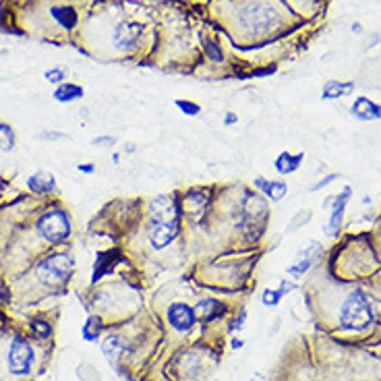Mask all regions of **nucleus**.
Here are the masks:
<instances>
[{"label": "nucleus", "mask_w": 381, "mask_h": 381, "mask_svg": "<svg viewBox=\"0 0 381 381\" xmlns=\"http://www.w3.org/2000/svg\"><path fill=\"white\" fill-rule=\"evenodd\" d=\"M234 19L238 23L236 28L245 36L255 38L271 34L274 30L282 28L288 19V13L278 0H249Z\"/></svg>", "instance_id": "2"}, {"label": "nucleus", "mask_w": 381, "mask_h": 381, "mask_svg": "<svg viewBox=\"0 0 381 381\" xmlns=\"http://www.w3.org/2000/svg\"><path fill=\"white\" fill-rule=\"evenodd\" d=\"M251 187H253L259 195H263L267 201H274V203L282 201V199L288 195V185H286V181H282V178H267V176H263V174H259V176L253 178Z\"/></svg>", "instance_id": "14"}, {"label": "nucleus", "mask_w": 381, "mask_h": 381, "mask_svg": "<svg viewBox=\"0 0 381 381\" xmlns=\"http://www.w3.org/2000/svg\"><path fill=\"white\" fill-rule=\"evenodd\" d=\"M195 311H197V317H201L205 323H212V321H216V319H222V317L226 315L228 307H226L222 300H218V298H214V296H207V298H201V300L197 302Z\"/></svg>", "instance_id": "19"}, {"label": "nucleus", "mask_w": 381, "mask_h": 381, "mask_svg": "<svg viewBox=\"0 0 381 381\" xmlns=\"http://www.w3.org/2000/svg\"><path fill=\"white\" fill-rule=\"evenodd\" d=\"M178 199L183 207V218L187 216L191 220H201L212 205V191L205 187H195V189H187L185 193H181Z\"/></svg>", "instance_id": "9"}, {"label": "nucleus", "mask_w": 381, "mask_h": 381, "mask_svg": "<svg viewBox=\"0 0 381 381\" xmlns=\"http://www.w3.org/2000/svg\"><path fill=\"white\" fill-rule=\"evenodd\" d=\"M42 137L46 141H69V133H63V131H44Z\"/></svg>", "instance_id": "31"}, {"label": "nucleus", "mask_w": 381, "mask_h": 381, "mask_svg": "<svg viewBox=\"0 0 381 381\" xmlns=\"http://www.w3.org/2000/svg\"><path fill=\"white\" fill-rule=\"evenodd\" d=\"M350 199H352V187L346 185L340 193H336V195H331L323 201V209L329 212V218L323 224V234L327 238H338L340 236L344 216H346V207H348Z\"/></svg>", "instance_id": "7"}, {"label": "nucleus", "mask_w": 381, "mask_h": 381, "mask_svg": "<svg viewBox=\"0 0 381 381\" xmlns=\"http://www.w3.org/2000/svg\"><path fill=\"white\" fill-rule=\"evenodd\" d=\"M302 162H305V152H298V154L280 152L278 158L274 160V170L280 176H290V174H294V172L300 170Z\"/></svg>", "instance_id": "18"}, {"label": "nucleus", "mask_w": 381, "mask_h": 381, "mask_svg": "<svg viewBox=\"0 0 381 381\" xmlns=\"http://www.w3.org/2000/svg\"><path fill=\"white\" fill-rule=\"evenodd\" d=\"M119 145V139L114 135H98L92 139V147L96 150H114Z\"/></svg>", "instance_id": "29"}, {"label": "nucleus", "mask_w": 381, "mask_h": 381, "mask_svg": "<svg viewBox=\"0 0 381 381\" xmlns=\"http://www.w3.org/2000/svg\"><path fill=\"white\" fill-rule=\"evenodd\" d=\"M17 147V133L11 123L0 121V152L11 154Z\"/></svg>", "instance_id": "23"}, {"label": "nucleus", "mask_w": 381, "mask_h": 381, "mask_svg": "<svg viewBox=\"0 0 381 381\" xmlns=\"http://www.w3.org/2000/svg\"><path fill=\"white\" fill-rule=\"evenodd\" d=\"M28 327H30L32 338H34V340H40V342H46V340H50V338L54 336V325H52V321H48V319L42 317V315L30 319V325H28Z\"/></svg>", "instance_id": "21"}, {"label": "nucleus", "mask_w": 381, "mask_h": 381, "mask_svg": "<svg viewBox=\"0 0 381 381\" xmlns=\"http://www.w3.org/2000/svg\"><path fill=\"white\" fill-rule=\"evenodd\" d=\"M278 288H280V292L286 296V294H290V292L296 288V284H294V280H290V278H284V280L280 282V286H278Z\"/></svg>", "instance_id": "35"}, {"label": "nucleus", "mask_w": 381, "mask_h": 381, "mask_svg": "<svg viewBox=\"0 0 381 381\" xmlns=\"http://www.w3.org/2000/svg\"><path fill=\"white\" fill-rule=\"evenodd\" d=\"M342 178V174L340 172H331V174H325V176H321L319 181H315L313 185H311V189H309V193H319V191H325L329 185H333L336 181H340Z\"/></svg>", "instance_id": "28"}, {"label": "nucleus", "mask_w": 381, "mask_h": 381, "mask_svg": "<svg viewBox=\"0 0 381 381\" xmlns=\"http://www.w3.org/2000/svg\"><path fill=\"white\" fill-rule=\"evenodd\" d=\"M48 13L52 21L65 32H75L79 28V11L73 5H52Z\"/></svg>", "instance_id": "16"}, {"label": "nucleus", "mask_w": 381, "mask_h": 381, "mask_svg": "<svg viewBox=\"0 0 381 381\" xmlns=\"http://www.w3.org/2000/svg\"><path fill=\"white\" fill-rule=\"evenodd\" d=\"M143 34H145V28L141 23H137V21H119L110 32L112 46L121 52H133L141 46Z\"/></svg>", "instance_id": "8"}, {"label": "nucleus", "mask_w": 381, "mask_h": 381, "mask_svg": "<svg viewBox=\"0 0 381 381\" xmlns=\"http://www.w3.org/2000/svg\"><path fill=\"white\" fill-rule=\"evenodd\" d=\"M36 348L30 338L13 336L5 350V369L11 377H30L36 369Z\"/></svg>", "instance_id": "6"}, {"label": "nucleus", "mask_w": 381, "mask_h": 381, "mask_svg": "<svg viewBox=\"0 0 381 381\" xmlns=\"http://www.w3.org/2000/svg\"><path fill=\"white\" fill-rule=\"evenodd\" d=\"M77 172H81V174H96V164L94 162H81V164H77Z\"/></svg>", "instance_id": "36"}, {"label": "nucleus", "mask_w": 381, "mask_h": 381, "mask_svg": "<svg viewBox=\"0 0 381 381\" xmlns=\"http://www.w3.org/2000/svg\"><path fill=\"white\" fill-rule=\"evenodd\" d=\"M311 216H313V214H311L309 209H302V212H298V214H296V216L290 220V224H288V228H286V230H288V232H294V230H298L302 224H307V222H309V218H311Z\"/></svg>", "instance_id": "30"}, {"label": "nucleus", "mask_w": 381, "mask_h": 381, "mask_svg": "<svg viewBox=\"0 0 381 381\" xmlns=\"http://www.w3.org/2000/svg\"><path fill=\"white\" fill-rule=\"evenodd\" d=\"M121 158H123L121 154H114V156H112V164H121Z\"/></svg>", "instance_id": "40"}, {"label": "nucleus", "mask_w": 381, "mask_h": 381, "mask_svg": "<svg viewBox=\"0 0 381 381\" xmlns=\"http://www.w3.org/2000/svg\"><path fill=\"white\" fill-rule=\"evenodd\" d=\"M245 321H247V311L243 309L238 315H236V319H232L230 321V325H228V329L230 331H236V329H243V325H245Z\"/></svg>", "instance_id": "32"}, {"label": "nucleus", "mask_w": 381, "mask_h": 381, "mask_svg": "<svg viewBox=\"0 0 381 381\" xmlns=\"http://www.w3.org/2000/svg\"><path fill=\"white\" fill-rule=\"evenodd\" d=\"M350 116L358 123H377L381 121V104L371 98L358 96L350 104Z\"/></svg>", "instance_id": "15"}, {"label": "nucleus", "mask_w": 381, "mask_h": 381, "mask_svg": "<svg viewBox=\"0 0 381 381\" xmlns=\"http://www.w3.org/2000/svg\"><path fill=\"white\" fill-rule=\"evenodd\" d=\"M166 319H168V323L174 331L189 333L195 327L199 317H197L195 307H191L189 302L176 300V302H170V307L166 309Z\"/></svg>", "instance_id": "11"}, {"label": "nucleus", "mask_w": 381, "mask_h": 381, "mask_svg": "<svg viewBox=\"0 0 381 381\" xmlns=\"http://www.w3.org/2000/svg\"><path fill=\"white\" fill-rule=\"evenodd\" d=\"M282 298H284V294L280 292V288H263L261 290V302H263V307L274 309V307H278L282 302Z\"/></svg>", "instance_id": "27"}, {"label": "nucleus", "mask_w": 381, "mask_h": 381, "mask_svg": "<svg viewBox=\"0 0 381 381\" xmlns=\"http://www.w3.org/2000/svg\"><path fill=\"white\" fill-rule=\"evenodd\" d=\"M174 106L181 110V114H185V116H189V119H197V116L203 112V108H201L199 102L187 100V98H176V100H174Z\"/></svg>", "instance_id": "25"}, {"label": "nucleus", "mask_w": 381, "mask_h": 381, "mask_svg": "<svg viewBox=\"0 0 381 381\" xmlns=\"http://www.w3.org/2000/svg\"><path fill=\"white\" fill-rule=\"evenodd\" d=\"M323 253H325L323 243H319V240H309L302 249H298L294 261L288 265V269H286L288 278L298 280V278L307 276V274L311 271V267L317 263V259L323 257Z\"/></svg>", "instance_id": "10"}, {"label": "nucleus", "mask_w": 381, "mask_h": 381, "mask_svg": "<svg viewBox=\"0 0 381 381\" xmlns=\"http://www.w3.org/2000/svg\"><path fill=\"white\" fill-rule=\"evenodd\" d=\"M350 32H352V34H362V25H360V23H352V25H350Z\"/></svg>", "instance_id": "39"}, {"label": "nucleus", "mask_w": 381, "mask_h": 381, "mask_svg": "<svg viewBox=\"0 0 381 381\" xmlns=\"http://www.w3.org/2000/svg\"><path fill=\"white\" fill-rule=\"evenodd\" d=\"M201 48L207 56L209 63H216V65H224L226 63V54H224V48L220 46V42H216L214 38H203L201 40Z\"/></svg>", "instance_id": "24"}, {"label": "nucleus", "mask_w": 381, "mask_h": 381, "mask_svg": "<svg viewBox=\"0 0 381 381\" xmlns=\"http://www.w3.org/2000/svg\"><path fill=\"white\" fill-rule=\"evenodd\" d=\"M356 92V81H338V79H329L323 83L321 87V100L323 102H333V100H342L348 98Z\"/></svg>", "instance_id": "17"}, {"label": "nucleus", "mask_w": 381, "mask_h": 381, "mask_svg": "<svg viewBox=\"0 0 381 381\" xmlns=\"http://www.w3.org/2000/svg\"><path fill=\"white\" fill-rule=\"evenodd\" d=\"M125 261L123 257V251L121 249H106L102 253H98L96 261H94V267H92V278H90V284H100L106 276L114 274L116 267Z\"/></svg>", "instance_id": "12"}, {"label": "nucleus", "mask_w": 381, "mask_h": 381, "mask_svg": "<svg viewBox=\"0 0 381 381\" xmlns=\"http://www.w3.org/2000/svg\"><path fill=\"white\" fill-rule=\"evenodd\" d=\"M83 96H85L83 85L73 83V81H65V83L56 85L54 92H52V100L59 102V104H73V102L83 100Z\"/></svg>", "instance_id": "20"}, {"label": "nucleus", "mask_w": 381, "mask_h": 381, "mask_svg": "<svg viewBox=\"0 0 381 381\" xmlns=\"http://www.w3.org/2000/svg\"><path fill=\"white\" fill-rule=\"evenodd\" d=\"M183 207L178 195H158L147 205L145 236L154 251H166L181 234Z\"/></svg>", "instance_id": "1"}, {"label": "nucleus", "mask_w": 381, "mask_h": 381, "mask_svg": "<svg viewBox=\"0 0 381 381\" xmlns=\"http://www.w3.org/2000/svg\"><path fill=\"white\" fill-rule=\"evenodd\" d=\"M123 152H125V154H135V152H137V145H135V143H125Z\"/></svg>", "instance_id": "38"}, {"label": "nucleus", "mask_w": 381, "mask_h": 381, "mask_svg": "<svg viewBox=\"0 0 381 381\" xmlns=\"http://www.w3.org/2000/svg\"><path fill=\"white\" fill-rule=\"evenodd\" d=\"M276 73V65H267V67H257L253 69V75L251 77H269Z\"/></svg>", "instance_id": "33"}, {"label": "nucleus", "mask_w": 381, "mask_h": 381, "mask_svg": "<svg viewBox=\"0 0 381 381\" xmlns=\"http://www.w3.org/2000/svg\"><path fill=\"white\" fill-rule=\"evenodd\" d=\"M375 313L369 302V296L364 290L354 288L350 290L338 311V323L342 331H364L373 325Z\"/></svg>", "instance_id": "5"}, {"label": "nucleus", "mask_w": 381, "mask_h": 381, "mask_svg": "<svg viewBox=\"0 0 381 381\" xmlns=\"http://www.w3.org/2000/svg\"><path fill=\"white\" fill-rule=\"evenodd\" d=\"M44 79H46V83L56 87V85H61L69 79V71L65 67H50V69L44 71Z\"/></svg>", "instance_id": "26"}, {"label": "nucleus", "mask_w": 381, "mask_h": 381, "mask_svg": "<svg viewBox=\"0 0 381 381\" xmlns=\"http://www.w3.org/2000/svg\"><path fill=\"white\" fill-rule=\"evenodd\" d=\"M36 234L42 243L50 247H63L73 236V218L69 209L61 203H50L34 220Z\"/></svg>", "instance_id": "3"}, {"label": "nucleus", "mask_w": 381, "mask_h": 381, "mask_svg": "<svg viewBox=\"0 0 381 381\" xmlns=\"http://www.w3.org/2000/svg\"><path fill=\"white\" fill-rule=\"evenodd\" d=\"M222 123H224V127H234V125H238V114L232 112V110H228V112H224Z\"/></svg>", "instance_id": "34"}, {"label": "nucleus", "mask_w": 381, "mask_h": 381, "mask_svg": "<svg viewBox=\"0 0 381 381\" xmlns=\"http://www.w3.org/2000/svg\"><path fill=\"white\" fill-rule=\"evenodd\" d=\"M243 346H245V340L232 338V342H230V348H232V350H238V348H243Z\"/></svg>", "instance_id": "37"}, {"label": "nucleus", "mask_w": 381, "mask_h": 381, "mask_svg": "<svg viewBox=\"0 0 381 381\" xmlns=\"http://www.w3.org/2000/svg\"><path fill=\"white\" fill-rule=\"evenodd\" d=\"M0 321H3V313H0Z\"/></svg>", "instance_id": "41"}, {"label": "nucleus", "mask_w": 381, "mask_h": 381, "mask_svg": "<svg viewBox=\"0 0 381 381\" xmlns=\"http://www.w3.org/2000/svg\"><path fill=\"white\" fill-rule=\"evenodd\" d=\"M77 269V261L67 251H50L38 259L34 265V278L48 290H61L65 288L73 274Z\"/></svg>", "instance_id": "4"}, {"label": "nucleus", "mask_w": 381, "mask_h": 381, "mask_svg": "<svg viewBox=\"0 0 381 381\" xmlns=\"http://www.w3.org/2000/svg\"><path fill=\"white\" fill-rule=\"evenodd\" d=\"M25 189L36 197H52L59 193V181L50 170H38L25 178Z\"/></svg>", "instance_id": "13"}, {"label": "nucleus", "mask_w": 381, "mask_h": 381, "mask_svg": "<svg viewBox=\"0 0 381 381\" xmlns=\"http://www.w3.org/2000/svg\"><path fill=\"white\" fill-rule=\"evenodd\" d=\"M104 333V321L98 315H90L87 321L81 327V338L85 342H98Z\"/></svg>", "instance_id": "22"}]
</instances>
